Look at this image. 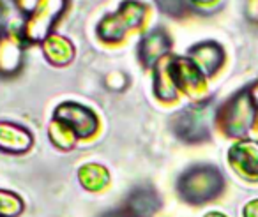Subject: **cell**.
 <instances>
[{"label": "cell", "mask_w": 258, "mask_h": 217, "mask_svg": "<svg viewBox=\"0 0 258 217\" xmlns=\"http://www.w3.org/2000/svg\"><path fill=\"white\" fill-rule=\"evenodd\" d=\"M256 117V104L253 103L249 89H244L240 92L233 94L225 104H221L219 110H216L214 122L226 136L242 138L253 127Z\"/></svg>", "instance_id": "obj_1"}, {"label": "cell", "mask_w": 258, "mask_h": 217, "mask_svg": "<svg viewBox=\"0 0 258 217\" xmlns=\"http://www.w3.org/2000/svg\"><path fill=\"white\" fill-rule=\"evenodd\" d=\"M149 9L138 0H124L115 13L103 16L97 23V37L103 43H120L131 30H138L147 22Z\"/></svg>", "instance_id": "obj_2"}, {"label": "cell", "mask_w": 258, "mask_h": 217, "mask_svg": "<svg viewBox=\"0 0 258 217\" xmlns=\"http://www.w3.org/2000/svg\"><path fill=\"white\" fill-rule=\"evenodd\" d=\"M216 117L212 111V101L204 99L177 111L170 118L173 132L186 143H200L211 136V120Z\"/></svg>", "instance_id": "obj_3"}, {"label": "cell", "mask_w": 258, "mask_h": 217, "mask_svg": "<svg viewBox=\"0 0 258 217\" xmlns=\"http://www.w3.org/2000/svg\"><path fill=\"white\" fill-rule=\"evenodd\" d=\"M223 175L214 166H195L189 168L179 178V194L182 199L195 205H200L209 199H214L223 191Z\"/></svg>", "instance_id": "obj_4"}, {"label": "cell", "mask_w": 258, "mask_h": 217, "mask_svg": "<svg viewBox=\"0 0 258 217\" xmlns=\"http://www.w3.org/2000/svg\"><path fill=\"white\" fill-rule=\"evenodd\" d=\"M68 8V0H37L36 8L29 13L22 29L23 41L32 44L43 43L53 34V25L60 20Z\"/></svg>", "instance_id": "obj_5"}, {"label": "cell", "mask_w": 258, "mask_h": 217, "mask_svg": "<svg viewBox=\"0 0 258 217\" xmlns=\"http://www.w3.org/2000/svg\"><path fill=\"white\" fill-rule=\"evenodd\" d=\"M170 73L177 90L193 99L195 103L205 99L207 83L205 76L187 57H170Z\"/></svg>", "instance_id": "obj_6"}, {"label": "cell", "mask_w": 258, "mask_h": 217, "mask_svg": "<svg viewBox=\"0 0 258 217\" xmlns=\"http://www.w3.org/2000/svg\"><path fill=\"white\" fill-rule=\"evenodd\" d=\"M53 118L66 124L80 138H90L97 132L99 118L90 108L78 103H62L57 106Z\"/></svg>", "instance_id": "obj_7"}, {"label": "cell", "mask_w": 258, "mask_h": 217, "mask_svg": "<svg viewBox=\"0 0 258 217\" xmlns=\"http://www.w3.org/2000/svg\"><path fill=\"white\" fill-rule=\"evenodd\" d=\"M170 48H172V39L168 32L163 29H154L142 37L138 44V58L144 67L154 69L168 55Z\"/></svg>", "instance_id": "obj_8"}, {"label": "cell", "mask_w": 258, "mask_h": 217, "mask_svg": "<svg viewBox=\"0 0 258 217\" xmlns=\"http://www.w3.org/2000/svg\"><path fill=\"white\" fill-rule=\"evenodd\" d=\"M187 58L204 73L205 78H211L225 64V50L214 41H204L189 48Z\"/></svg>", "instance_id": "obj_9"}, {"label": "cell", "mask_w": 258, "mask_h": 217, "mask_svg": "<svg viewBox=\"0 0 258 217\" xmlns=\"http://www.w3.org/2000/svg\"><path fill=\"white\" fill-rule=\"evenodd\" d=\"M228 161L239 175L249 180H258V143L251 139L237 141L228 150Z\"/></svg>", "instance_id": "obj_10"}, {"label": "cell", "mask_w": 258, "mask_h": 217, "mask_svg": "<svg viewBox=\"0 0 258 217\" xmlns=\"http://www.w3.org/2000/svg\"><path fill=\"white\" fill-rule=\"evenodd\" d=\"M23 43L22 34L11 30L0 36V75L13 76L22 69Z\"/></svg>", "instance_id": "obj_11"}, {"label": "cell", "mask_w": 258, "mask_h": 217, "mask_svg": "<svg viewBox=\"0 0 258 217\" xmlns=\"http://www.w3.org/2000/svg\"><path fill=\"white\" fill-rule=\"evenodd\" d=\"M159 206H161V199L158 192L149 185L133 189L124 203V208L133 217H151L152 213L158 212Z\"/></svg>", "instance_id": "obj_12"}, {"label": "cell", "mask_w": 258, "mask_h": 217, "mask_svg": "<svg viewBox=\"0 0 258 217\" xmlns=\"http://www.w3.org/2000/svg\"><path fill=\"white\" fill-rule=\"evenodd\" d=\"M32 134L23 125L0 122V150L6 154H23L32 147Z\"/></svg>", "instance_id": "obj_13"}, {"label": "cell", "mask_w": 258, "mask_h": 217, "mask_svg": "<svg viewBox=\"0 0 258 217\" xmlns=\"http://www.w3.org/2000/svg\"><path fill=\"white\" fill-rule=\"evenodd\" d=\"M41 48H43V55L46 57V60L57 67H64V65L71 64L76 53L71 41L64 36H58V34L48 36L41 43Z\"/></svg>", "instance_id": "obj_14"}, {"label": "cell", "mask_w": 258, "mask_h": 217, "mask_svg": "<svg viewBox=\"0 0 258 217\" xmlns=\"http://www.w3.org/2000/svg\"><path fill=\"white\" fill-rule=\"evenodd\" d=\"M154 94L163 103H173L179 97V90H177L172 80V73H170L168 55L154 67Z\"/></svg>", "instance_id": "obj_15"}, {"label": "cell", "mask_w": 258, "mask_h": 217, "mask_svg": "<svg viewBox=\"0 0 258 217\" xmlns=\"http://www.w3.org/2000/svg\"><path fill=\"white\" fill-rule=\"evenodd\" d=\"M78 178L83 187L92 192L103 191V189H106L108 184H110V173H108V170L96 163H89L80 168Z\"/></svg>", "instance_id": "obj_16"}, {"label": "cell", "mask_w": 258, "mask_h": 217, "mask_svg": "<svg viewBox=\"0 0 258 217\" xmlns=\"http://www.w3.org/2000/svg\"><path fill=\"white\" fill-rule=\"evenodd\" d=\"M48 134H50L51 143L62 150L73 149V147L76 145V141H78V136H76L75 132L68 127V125L62 124V122H58V120H55V118L51 120L50 129H48Z\"/></svg>", "instance_id": "obj_17"}, {"label": "cell", "mask_w": 258, "mask_h": 217, "mask_svg": "<svg viewBox=\"0 0 258 217\" xmlns=\"http://www.w3.org/2000/svg\"><path fill=\"white\" fill-rule=\"evenodd\" d=\"M23 212V201L18 194L0 189V217H16Z\"/></svg>", "instance_id": "obj_18"}, {"label": "cell", "mask_w": 258, "mask_h": 217, "mask_svg": "<svg viewBox=\"0 0 258 217\" xmlns=\"http://www.w3.org/2000/svg\"><path fill=\"white\" fill-rule=\"evenodd\" d=\"M158 8L172 18H182L189 11L187 0H156Z\"/></svg>", "instance_id": "obj_19"}, {"label": "cell", "mask_w": 258, "mask_h": 217, "mask_svg": "<svg viewBox=\"0 0 258 217\" xmlns=\"http://www.w3.org/2000/svg\"><path fill=\"white\" fill-rule=\"evenodd\" d=\"M127 85V76L122 71H113L106 76V87L111 90H122Z\"/></svg>", "instance_id": "obj_20"}, {"label": "cell", "mask_w": 258, "mask_h": 217, "mask_svg": "<svg viewBox=\"0 0 258 217\" xmlns=\"http://www.w3.org/2000/svg\"><path fill=\"white\" fill-rule=\"evenodd\" d=\"M15 4H16V8H18L20 11H23V13H27V15H29V13L36 8L37 0H15Z\"/></svg>", "instance_id": "obj_21"}, {"label": "cell", "mask_w": 258, "mask_h": 217, "mask_svg": "<svg viewBox=\"0 0 258 217\" xmlns=\"http://www.w3.org/2000/svg\"><path fill=\"white\" fill-rule=\"evenodd\" d=\"M101 217H133L131 213L127 212V210L122 206V208H117V210H111V212H106L104 215H101Z\"/></svg>", "instance_id": "obj_22"}, {"label": "cell", "mask_w": 258, "mask_h": 217, "mask_svg": "<svg viewBox=\"0 0 258 217\" xmlns=\"http://www.w3.org/2000/svg\"><path fill=\"white\" fill-rule=\"evenodd\" d=\"M246 217H258V199L256 201H251L249 205L246 206Z\"/></svg>", "instance_id": "obj_23"}, {"label": "cell", "mask_w": 258, "mask_h": 217, "mask_svg": "<svg viewBox=\"0 0 258 217\" xmlns=\"http://www.w3.org/2000/svg\"><path fill=\"white\" fill-rule=\"evenodd\" d=\"M249 89V94L251 97H253V103L256 104V110H258V83H253L251 87H247Z\"/></svg>", "instance_id": "obj_24"}, {"label": "cell", "mask_w": 258, "mask_h": 217, "mask_svg": "<svg viewBox=\"0 0 258 217\" xmlns=\"http://www.w3.org/2000/svg\"><path fill=\"white\" fill-rule=\"evenodd\" d=\"M216 0H191V4L198 6V8H205V6H211L214 4Z\"/></svg>", "instance_id": "obj_25"}, {"label": "cell", "mask_w": 258, "mask_h": 217, "mask_svg": "<svg viewBox=\"0 0 258 217\" xmlns=\"http://www.w3.org/2000/svg\"><path fill=\"white\" fill-rule=\"evenodd\" d=\"M205 217H225L223 213H218V212H212V213H207Z\"/></svg>", "instance_id": "obj_26"}, {"label": "cell", "mask_w": 258, "mask_h": 217, "mask_svg": "<svg viewBox=\"0 0 258 217\" xmlns=\"http://www.w3.org/2000/svg\"><path fill=\"white\" fill-rule=\"evenodd\" d=\"M2 16H4V9H2V4H0V25H2Z\"/></svg>", "instance_id": "obj_27"}]
</instances>
